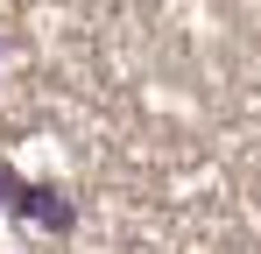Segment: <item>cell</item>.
Masks as SVG:
<instances>
[{
	"mask_svg": "<svg viewBox=\"0 0 261 254\" xmlns=\"http://www.w3.org/2000/svg\"><path fill=\"white\" fill-rule=\"evenodd\" d=\"M14 212H21V219H36L43 233H64V226H71V198H64V191H49V184H29Z\"/></svg>",
	"mask_w": 261,
	"mask_h": 254,
	"instance_id": "6da1fadb",
	"label": "cell"
},
{
	"mask_svg": "<svg viewBox=\"0 0 261 254\" xmlns=\"http://www.w3.org/2000/svg\"><path fill=\"white\" fill-rule=\"evenodd\" d=\"M21 191H29V184H21V176H14V169H7V163H0V205H7V212H14V205H21Z\"/></svg>",
	"mask_w": 261,
	"mask_h": 254,
	"instance_id": "7a4b0ae2",
	"label": "cell"
}]
</instances>
